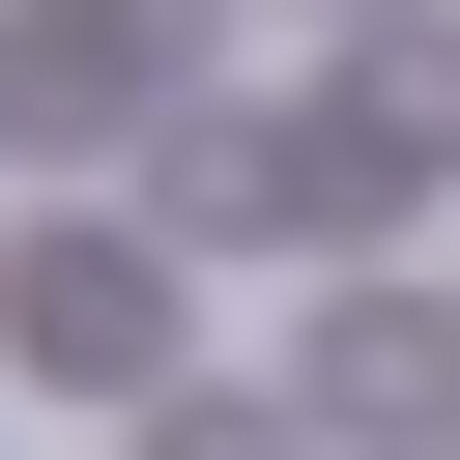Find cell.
Instances as JSON below:
<instances>
[{"instance_id": "obj_1", "label": "cell", "mask_w": 460, "mask_h": 460, "mask_svg": "<svg viewBox=\"0 0 460 460\" xmlns=\"http://www.w3.org/2000/svg\"><path fill=\"white\" fill-rule=\"evenodd\" d=\"M0 345L86 374V402H144V374H172V259H144V230H29V259H0Z\"/></svg>"}, {"instance_id": "obj_2", "label": "cell", "mask_w": 460, "mask_h": 460, "mask_svg": "<svg viewBox=\"0 0 460 460\" xmlns=\"http://www.w3.org/2000/svg\"><path fill=\"white\" fill-rule=\"evenodd\" d=\"M172 58H201L172 0H29L0 29V144H115V115H172Z\"/></svg>"}, {"instance_id": "obj_3", "label": "cell", "mask_w": 460, "mask_h": 460, "mask_svg": "<svg viewBox=\"0 0 460 460\" xmlns=\"http://www.w3.org/2000/svg\"><path fill=\"white\" fill-rule=\"evenodd\" d=\"M316 402H345V431H460V345H431V288H345V316H316Z\"/></svg>"}, {"instance_id": "obj_4", "label": "cell", "mask_w": 460, "mask_h": 460, "mask_svg": "<svg viewBox=\"0 0 460 460\" xmlns=\"http://www.w3.org/2000/svg\"><path fill=\"white\" fill-rule=\"evenodd\" d=\"M345 29H402V0H345Z\"/></svg>"}]
</instances>
